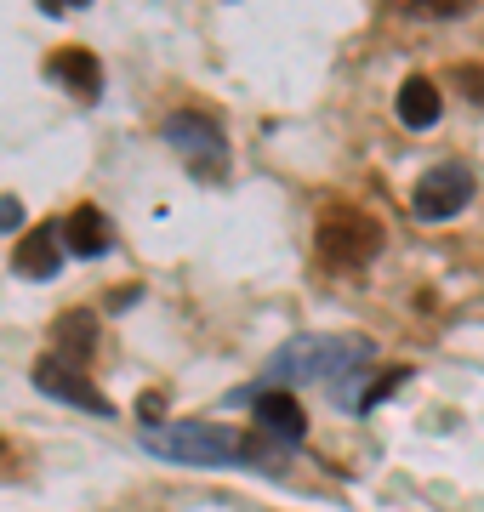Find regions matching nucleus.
<instances>
[{
    "label": "nucleus",
    "mask_w": 484,
    "mask_h": 512,
    "mask_svg": "<svg viewBox=\"0 0 484 512\" xmlns=\"http://www.w3.org/2000/svg\"><path fill=\"white\" fill-rule=\"evenodd\" d=\"M143 450L177 467H268V473H280L291 456L268 433H245L228 421H143Z\"/></svg>",
    "instance_id": "f257e3e1"
},
{
    "label": "nucleus",
    "mask_w": 484,
    "mask_h": 512,
    "mask_svg": "<svg viewBox=\"0 0 484 512\" xmlns=\"http://www.w3.org/2000/svg\"><path fill=\"white\" fill-rule=\"evenodd\" d=\"M371 359V342L365 336H291L274 348V359L262 365V382L257 393H285V387H302V382H348L359 365Z\"/></svg>",
    "instance_id": "f03ea898"
},
{
    "label": "nucleus",
    "mask_w": 484,
    "mask_h": 512,
    "mask_svg": "<svg viewBox=\"0 0 484 512\" xmlns=\"http://www.w3.org/2000/svg\"><path fill=\"white\" fill-rule=\"evenodd\" d=\"M166 143H171V154L200 177V183H223L228 177V137H223V126H217L211 114L177 109L166 120Z\"/></svg>",
    "instance_id": "7ed1b4c3"
},
{
    "label": "nucleus",
    "mask_w": 484,
    "mask_h": 512,
    "mask_svg": "<svg viewBox=\"0 0 484 512\" xmlns=\"http://www.w3.org/2000/svg\"><path fill=\"white\" fill-rule=\"evenodd\" d=\"M314 245H319V262H331V268H365L382 251V228L365 211H325Z\"/></svg>",
    "instance_id": "20e7f679"
},
{
    "label": "nucleus",
    "mask_w": 484,
    "mask_h": 512,
    "mask_svg": "<svg viewBox=\"0 0 484 512\" xmlns=\"http://www.w3.org/2000/svg\"><path fill=\"white\" fill-rule=\"evenodd\" d=\"M29 376H35V387L46 393V399L80 404V410H92V416H114V404L92 387V376H86V365H80V359H63V353H40Z\"/></svg>",
    "instance_id": "39448f33"
},
{
    "label": "nucleus",
    "mask_w": 484,
    "mask_h": 512,
    "mask_svg": "<svg viewBox=\"0 0 484 512\" xmlns=\"http://www.w3.org/2000/svg\"><path fill=\"white\" fill-rule=\"evenodd\" d=\"M467 200H473V171L467 165H433L428 177L416 183V194H410L416 217H428V222H445L456 211H467Z\"/></svg>",
    "instance_id": "423d86ee"
},
{
    "label": "nucleus",
    "mask_w": 484,
    "mask_h": 512,
    "mask_svg": "<svg viewBox=\"0 0 484 512\" xmlns=\"http://www.w3.org/2000/svg\"><path fill=\"white\" fill-rule=\"evenodd\" d=\"M240 399L257 404V433H268L274 444H285V450H297L302 439H308V416H302V404L291 399V393H240Z\"/></svg>",
    "instance_id": "0eeeda50"
},
{
    "label": "nucleus",
    "mask_w": 484,
    "mask_h": 512,
    "mask_svg": "<svg viewBox=\"0 0 484 512\" xmlns=\"http://www.w3.org/2000/svg\"><path fill=\"white\" fill-rule=\"evenodd\" d=\"M12 268L23 279H52L63 268V222H40L35 234H23L12 251Z\"/></svg>",
    "instance_id": "6e6552de"
},
{
    "label": "nucleus",
    "mask_w": 484,
    "mask_h": 512,
    "mask_svg": "<svg viewBox=\"0 0 484 512\" xmlns=\"http://www.w3.org/2000/svg\"><path fill=\"white\" fill-rule=\"evenodd\" d=\"M46 74H52L57 86H69L80 103H97V97H103V69H97V57L80 52V46H63V52L46 63Z\"/></svg>",
    "instance_id": "1a4fd4ad"
},
{
    "label": "nucleus",
    "mask_w": 484,
    "mask_h": 512,
    "mask_svg": "<svg viewBox=\"0 0 484 512\" xmlns=\"http://www.w3.org/2000/svg\"><path fill=\"white\" fill-rule=\"evenodd\" d=\"M63 245L75 256H103L114 245V228H109V217L97 211V205H80L75 217L63 222Z\"/></svg>",
    "instance_id": "9d476101"
},
{
    "label": "nucleus",
    "mask_w": 484,
    "mask_h": 512,
    "mask_svg": "<svg viewBox=\"0 0 484 512\" xmlns=\"http://www.w3.org/2000/svg\"><path fill=\"white\" fill-rule=\"evenodd\" d=\"M439 86L433 80H422V74H410L405 86H399V120H405L410 131H428L433 120H439Z\"/></svg>",
    "instance_id": "9b49d317"
},
{
    "label": "nucleus",
    "mask_w": 484,
    "mask_h": 512,
    "mask_svg": "<svg viewBox=\"0 0 484 512\" xmlns=\"http://www.w3.org/2000/svg\"><path fill=\"white\" fill-rule=\"evenodd\" d=\"M97 342V330H92V313H63L57 319V342L52 353H63V359H86Z\"/></svg>",
    "instance_id": "f8f14e48"
},
{
    "label": "nucleus",
    "mask_w": 484,
    "mask_h": 512,
    "mask_svg": "<svg viewBox=\"0 0 484 512\" xmlns=\"http://www.w3.org/2000/svg\"><path fill=\"white\" fill-rule=\"evenodd\" d=\"M456 86H462L473 103H484V69L479 63H462V69H456Z\"/></svg>",
    "instance_id": "ddd939ff"
},
{
    "label": "nucleus",
    "mask_w": 484,
    "mask_h": 512,
    "mask_svg": "<svg viewBox=\"0 0 484 512\" xmlns=\"http://www.w3.org/2000/svg\"><path fill=\"white\" fill-rule=\"evenodd\" d=\"M23 222V205L18 200H0V228H6V234H12V228H18Z\"/></svg>",
    "instance_id": "4468645a"
}]
</instances>
